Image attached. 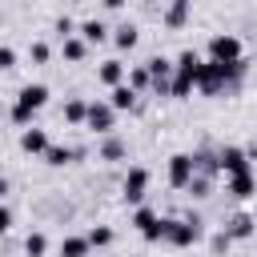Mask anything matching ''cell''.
Masks as SVG:
<instances>
[{
  "mask_svg": "<svg viewBox=\"0 0 257 257\" xmlns=\"http://www.w3.org/2000/svg\"><path fill=\"white\" fill-rule=\"evenodd\" d=\"M165 241L169 245H193V241H201V221L197 217H189V221H173V217H165Z\"/></svg>",
  "mask_w": 257,
  "mask_h": 257,
  "instance_id": "1",
  "label": "cell"
},
{
  "mask_svg": "<svg viewBox=\"0 0 257 257\" xmlns=\"http://www.w3.org/2000/svg\"><path fill=\"white\" fill-rule=\"evenodd\" d=\"M209 56L217 64H233V60H241V40L237 36H213L209 40Z\"/></svg>",
  "mask_w": 257,
  "mask_h": 257,
  "instance_id": "2",
  "label": "cell"
},
{
  "mask_svg": "<svg viewBox=\"0 0 257 257\" xmlns=\"http://www.w3.org/2000/svg\"><path fill=\"white\" fill-rule=\"evenodd\" d=\"M189 181H193V157L189 153L169 157V185L173 189H189Z\"/></svg>",
  "mask_w": 257,
  "mask_h": 257,
  "instance_id": "3",
  "label": "cell"
},
{
  "mask_svg": "<svg viewBox=\"0 0 257 257\" xmlns=\"http://www.w3.org/2000/svg\"><path fill=\"white\" fill-rule=\"evenodd\" d=\"M112 112H116L112 104L92 100V104H88V112H84V124H88L92 133H108V128H112Z\"/></svg>",
  "mask_w": 257,
  "mask_h": 257,
  "instance_id": "4",
  "label": "cell"
},
{
  "mask_svg": "<svg viewBox=\"0 0 257 257\" xmlns=\"http://www.w3.org/2000/svg\"><path fill=\"white\" fill-rule=\"evenodd\" d=\"M217 169L229 173V177L249 173V157H245V149H221V153H217Z\"/></svg>",
  "mask_w": 257,
  "mask_h": 257,
  "instance_id": "5",
  "label": "cell"
},
{
  "mask_svg": "<svg viewBox=\"0 0 257 257\" xmlns=\"http://www.w3.org/2000/svg\"><path fill=\"white\" fill-rule=\"evenodd\" d=\"M145 189H149V173L145 169H128V177H124V201H141L145 197Z\"/></svg>",
  "mask_w": 257,
  "mask_h": 257,
  "instance_id": "6",
  "label": "cell"
},
{
  "mask_svg": "<svg viewBox=\"0 0 257 257\" xmlns=\"http://www.w3.org/2000/svg\"><path fill=\"white\" fill-rule=\"evenodd\" d=\"M16 104H24L28 112H36V108H44V104H48V88H44V84H24Z\"/></svg>",
  "mask_w": 257,
  "mask_h": 257,
  "instance_id": "7",
  "label": "cell"
},
{
  "mask_svg": "<svg viewBox=\"0 0 257 257\" xmlns=\"http://www.w3.org/2000/svg\"><path fill=\"white\" fill-rule=\"evenodd\" d=\"M197 68H201L197 52H181V56H177V64H173V72H177V76H185V80H193V84H197Z\"/></svg>",
  "mask_w": 257,
  "mask_h": 257,
  "instance_id": "8",
  "label": "cell"
},
{
  "mask_svg": "<svg viewBox=\"0 0 257 257\" xmlns=\"http://www.w3.org/2000/svg\"><path fill=\"white\" fill-rule=\"evenodd\" d=\"M20 149H24V153H40V157H44V149H48V137H44V128H24V137H20Z\"/></svg>",
  "mask_w": 257,
  "mask_h": 257,
  "instance_id": "9",
  "label": "cell"
},
{
  "mask_svg": "<svg viewBox=\"0 0 257 257\" xmlns=\"http://www.w3.org/2000/svg\"><path fill=\"white\" fill-rule=\"evenodd\" d=\"M225 237H229V241H245V237H253V217H245V213H237V217L229 221V229H225Z\"/></svg>",
  "mask_w": 257,
  "mask_h": 257,
  "instance_id": "10",
  "label": "cell"
},
{
  "mask_svg": "<svg viewBox=\"0 0 257 257\" xmlns=\"http://www.w3.org/2000/svg\"><path fill=\"white\" fill-rule=\"evenodd\" d=\"M185 20H189V0H173L165 12V28H185Z\"/></svg>",
  "mask_w": 257,
  "mask_h": 257,
  "instance_id": "11",
  "label": "cell"
},
{
  "mask_svg": "<svg viewBox=\"0 0 257 257\" xmlns=\"http://www.w3.org/2000/svg\"><path fill=\"white\" fill-rule=\"evenodd\" d=\"M253 189H257V185H253V173H237V177H229V193H233V197L245 201V197H253Z\"/></svg>",
  "mask_w": 257,
  "mask_h": 257,
  "instance_id": "12",
  "label": "cell"
},
{
  "mask_svg": "<svg viewBox=\"0 0 257 257\" xmlns=\"http://www.w3.org/2000/svg\"><path fill=\"white\" fill-rule=\"evenodd\" d=\"M88 237H64L60 241V257H88Z\"/></svg>",
  "mask_w": 257,
  "mask_h": 257,
  "instance_id": "13",
  "label": "cell"
},
{
  "mask_svg": "<svg viewBox=\"0 0 257 257\" xmlns=\"http://www.w3.org/2000/svg\"><path fill=\"white\" fill-rule=\"evenodd\" d=\"M108 104H112V108H133V104H137V92H133L128 84H116V88L108 92Z\"/></svg>",
  "mask_w": 257,
  "mask_h": 257,
  "instance_id": "14",
  "label": "cell"
},
{
  "mask_svg": "<svg viewBox=\"0 0 257 257\" xmlns=\"http://www.w3.org/2000/svg\"><path fill=\"white\" fill-rule=\"evenodd\" d=\"M100 80L116 88V84L124 80V64H120V60H104V64H100Z\"/></svg>",
  "mask_w": 257,
  "mask_h": 257,
  "instance_id": "15",
  "label": "cell"
},
{
  "mask_svg": "<svg viewBox=\"0 0 257 257\" xmlns=\"http://www.w3.org/2000/svg\"><path fill=\"white\" fill-rule=\"evenodd\" d=\"M104 32H108V28H104L100 20H84V24H80V36H84V44H100V40H104Z\"/></svg>",
  "mask_w": 257,
  "mask_h": 257,
  "instance_id": "16",
  "label": "cell"
},
{
  "mask_svg": "<svg viewBox=\"0 0 257 257\" xmlns=\"http://www.w3.org/2000/svg\"><path fill=\"white\" fill-rule=\"evenodd\" d=\"M112 40H116V48H137V40H141V36H137V28H133V24H120Z\"/></svg>",
  "mask_w": 257,
  "mask_h": 257,
  "instance_id": "17",
  "label": "cell"
},
{
  "mask_svg": "<svg viewBox=\"0 0 257 257\" xmlns=\"http://www.w3.org/2000/svg\"><path fill=\"white\" fill-rule=\"evenodd\" d=\"M72 157H76V153H72V149H60V145H48V149H44V161H48V165H68Z\"/></svg>",
  "mask_w": 257,
  "mask_h": 257,
  "instance_id": "18",
  "label": "cell"
},
{
  "mask_svg": "<svg viewBox=\"0 0 257 257\" xmlns=\"http://www.w3.org/2000/svg\"><path fill=\"white\" fill-rule=\"evenodd\" d=\"M84 52H88V44H84V40H76V36H68V40H64V60H84Z\"/></svg>",
  "mask_w": 257,
  "mask_h": 257,
  "instance_id": "19",
  "label": "cell"
},
{
  "mask_svg": "<svg viewBox=\"0 0 257 257\" xmlns=\"http://www.w3.org/2000/svg\"><path fill=\"white\" fill-rule=\"evenodd\" d=\"M24 249H28V257H44V249H48V237H44V233H28Z\"/></svg>",
  "mask_w": 257,
  "mask_h": 257,
  "instance_id": "20",
  "label": "cell"
},
{
  "mask_svg": "<svg viewBox=\"0 0 257 257\" xmlns=\"http://www.w3.org/2000/svg\"><path fill=\"white\" fill-rule=\"evenodd\" d=\"M84 112H88V104H84V100H68V104H64V120H72V124H80V120H84Z\"/></svg>",
  "mask_w": 257,
  "mask_h": 257,
  "instance_id": "21",
  "label": "cell"
},
{
  "mask_svg": "<svg viewBox=\"0 0 257 257\" xmlns=\"http://www.w3.org/2000/svg\"><path fill=\"white\" fill-rule=\"evenodd\" d=\"M108 241H112V229H104V225L88 229V245H96V249H100V245H108Z\"/></svg>",
  "mask_w": 257,
  "mask_h": 257,
  "instance_id": "22",
  "label": "cell"
},
{
  "mask_svg": "<svg viewBox=\"0 0 257 257\" xmlns=\"http://www.w3.org/2000/svg\"><path fill=\"white\" fill-rule=\"evenodd\" d=\"M145 84H153V80H149V68H133V72H128V88L137 92V88H145Z\"/></svg>",
  "mask_w": 257,
  "mask_h": 257,
  "instance_id": "23",
  "label": "cell"
},
{
  "mask_svg": "<svg viewBox=\"0 0 257 257\" xmlns=\"http://www.w3.org/2000/svg\"><path fill=\"white\" fill-rule=\"evenodd\" d=\"M100 157H104V161H120V157H124V145H120V141H104Z\"/></svg>",
  "mask_w": 257,
  "mask_h": 257,
  "instance_id": "24",
  "label": "cell"
},
{
  "mask_svg": "<svg viewBox=\"0 0 257 257\" xmlns=\"http://www.w3.org/2000/svg\"><path fill=\"white\" fill-rule=\"evenodd\" d=\"M153 221H157V213H153V209H137V213H133V225H137L141 233H145V229H149Z\"/></svg>",
  "mask_w": 257,
  "mask_h": 257,
  "instance_id": "25",
  "label": "cell"
},
{
  "mask_svg": "<svg viewBox=\"0 0 257 257\" xmlns=\"http://www.w3.org/2000/svg\"><path fill=\"white\" fill-rule=\"evenodd\" d=\"M141 237H145V241H165V217H157V221H153Z\"/></svg>",
  "mask_w": 257,
  "mask_h": 257,
  "instance_id": "26",
  "label": "cell"
},
{
  "mask_svg": "<svg viewBox=\"0 0 257 257\" xmlns=\"http://www.w3.org/2000/svg\"><path fill=\"white\" fill-rule=\"evenodd\" d=\"M169 92H173V96H189V92H193V80H185V76H173Z\"/></svg>",
  "mask_w": 257,
  "mask_h": 257,
  "instance_id": "27",
  "label": "cell"
},
{
  "mask_svg": "<svg viewBox=\"0 0 257 257\" xmlns=\"http://www.w3.org/2000/svg\"><path fill=\"white\" fill-rule=\"evenodd\" d=\"M56 32H60V40H68V36H72V20L60 16V20H56Z\"/></svg>",
  "mask_w": 257,
  "mask_h": 257,
  "instance_id": "28",
  "label": "cell"
},
{
  "mask_svg": "<svg viewBox=\"0 0 257 257\" xmlns=\"http://www.w3.org/2000/svg\"><path fill=\"white\" fill-rule=\"evenodd\" d=\"M32 60H36V64H44V60H48V44H40V40H36V44H32Z\"/></svg>",
  "mask_w": 257,
  "mask_h": 257,
  "instance_id": "29",
  "label": "cell"
},
{
  "mask_svg": "<svg viewBox=\"0 0 257 257\" xmlns=\"http://www.w3.org/2000/svg\"><path fill=\"white\" fill-rule=\"evenodd\" d=\"M12 120H16V124H28V120H32V112H28L24 104H16V108H12Z\"/></svg>",
  "mask_w": 257,
  "mask_h": 257,
  "instance_id": "30",
  "label": "cell"
},
{
  "mask_svg": "<svg viewBox=\"0 0 257 257\" xmlns=\"http://www.w3.org/2000/svg\"><path fill=\"white\" fill-rule=\"evenodd\" d=\"M16 64V52L12 48H0V68H12Z\"/></svg>",
  "mask_w": 257,
  "mask_h": 257,
  "instance_id": "31",
  "label": "cell"
},
{
  "mask_svg": "<svg viewBox=\"0 0 257 257\" xmlns=\"http://www.w3.org/2000/svg\"><path fill=\"white\" fill-rule=\"evenodd\" d=\"M8 225H12V213H8V209H4V205H0V233H4V229H8Z\"/></svg>",
  "mask_w": 257,
  "mask_h": 257,
  "instance_id": "32",
  "label": "cell"
},
{
  "mask_svg": "<svg viewBox=\"0 0 257 257\" xmlns=\"http://www.w3.org/2000/svg\"><path fill=\"white\" fill-rule=\"evenodd\" d=\"M104 4H108V8H120V4H124V0H104Z\"/></svg>",
  "mask_w": 257,
  "mask_h": 257,
  "instance_id": "33",
  "label": "cell"
},
{
  "mask_svg": "<svg viewBox=\"0 0 257 257\" xmlns=\"http://www.w3.org/2000/svg\"><path fill=\"white\" fill-rule=\"evenodd\" d=\"M4 193H8V185H4V177H0V197H4Z\"/></svg>",
  "mask_w": 257,
  "mask_h": 257,
  "instance_id": "34",
  "label": "cell"
},
{
  "mask_svg": "<svg viewBox=\"0 0 257 257\" xmlns=\"http://www.w3.org/2000/svg\"><path fill=\"white\" fill-rule=\"evenodd\" d=\"M0 112H4V108H0Z\"/></svg>",
  "mask_w": 257,
  "mask_h": 257,
  "instance_id": "35",
  "label": "cell"
}]
</instances>
